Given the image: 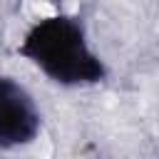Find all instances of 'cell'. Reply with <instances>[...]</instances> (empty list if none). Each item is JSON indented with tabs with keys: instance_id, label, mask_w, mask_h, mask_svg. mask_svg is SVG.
<instances>
[{
	"instance_id": "1",
	"label": "cell",
	"mask_w": 159,
	"mask_h": 159,
	"mask_svg": "<svg viewBox=\"0 0 159 159\" xmlns=\"http://www.w3.org/2000/svg\"><path fill=\"white\" fill-rule=\"evenodd\" d=\"M17 52L57 84H94L107 75L102 60L87 45L82 22L70 15H55L35 22Z\"/></svg>"
},
{
	"instance_id": "2",
	"label": "cell",
	"mask_w": 159,
	"mask_h": 159,
	"mask_svg": "<svg viewBox=\"0 0 159 159\" xmlns=\"http://www.w3.org/2000/svg\"><path fill=\"white\" fill-rule=\"evenodd\" d=\"M40 112L25 87L0 77V149L30 144L40 132Z\"/></svg>"
}]
</instances>
